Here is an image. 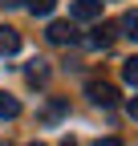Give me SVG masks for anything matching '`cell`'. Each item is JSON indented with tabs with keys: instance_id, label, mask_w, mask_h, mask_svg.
<instances>
[{
	"instance_id": "5b68a950",
	"label": "cell",
	"mask_w": 138,
	"mask_h": 146,
	"mask_svg": "<svg viewBox=\"0 0 138 146\" xmlns=\"http://www.w3.org/2000/svg\"><path fill=\"white\" fill-rule=\"evenodd\" d=\"M110 41H114V29L110 25H102V29H94V36H85L90 49H110Z\"/></svg>"
},
{
	"instance_id": "3957f363",
	"label": "cell",
	"mask_w": 138,
	"mask_h": 146,
	"mask_svg": "<svg viewBox=\"0 0 138 146\" xmlns=\"http://www.w3.org/2000/svg\"><path fill=\"white\" fill-rule=\"evenodd\" d=\"M49 41H53V45H77L81 36H77V29L69 21H53V25H49Z\"/></svg>"
},
{
	"instance_id": "9c48e42d",
	"label": "cell",
	"mask_w": 138,
	"mask_h": 146,
	"mask_svg": "<svg viewBox=\"0 0 138 146\" xmlns=\"http://www.w3.org/2000/svg\"><path fill=\"white\" fill-rule=\"evenodd\" d=\"M122 77H126V85H134V89H138V57L122 61Z\"/></svg>"
},
{
	"instance_id": "8fae6325",
	"label": "cell",
	"mask_w": 138,
	"mask_h": 146,
	"mask_svg": "<svg viewBox=\"0 0 138 146\" xmlns=\"http://www.w3.org/2000/svg\"><path fill=\"white\" fill-rule=\"evenodd\" d=\"M126 114H130V118L138 122V98H130V102H126Z\"/></svg>"
},
{
	"instance_id": "8992f818",
	"label": "cell",
	"mask_w": 138,
	"mask_h": 146,
	"mask_svg": "<svg viewBox=\"0 0 138 146\" xmlns=\"http://www.w3.org/2000/svg\"><path fill=\"white\" fill-rule=\"evenodd\" d=\"M25 73H29V81H33V85H45V77H49V65H45L41 57H33Z\"/></svg>"
},
{
	"instance_id": "6da1fadb",
	"label": "cell",
	"mask_w": 138,
	"mask_h": 146,
	"mask_svg": "<svg viewBox=\"0 0 138 146\" xmlns=\"http://www.w3.org/2000/svg\"><path fill=\"white\" fill-rule=\"evenodd\" d=\"M85 94H90V102H94V106H102V110L118 106V89H114L110 81H90V85H85Z\"/></svg>"
},
{
	"instance_id": "7a4b0ae2",
	"label": "cell",
	"mask_w": 138,
	"mask_h": 146,
	"mask_svg": "<svg viewBox=\"0 0 138 146\" xmlns=\"http://www.w3.org/2000/svg\"><path fill=\"white\" fill-rule=\"evenodd\" d=\"M102 4H106V0H73V4H69V16H73V21H98Z\"/></svg>"
},
{
	"instance_id": "7c38bea8",
	"label": "cell",
	"mask_w": 138,
	"mask_h": 146,
	"mask_svg": "<svg viewBox=\"0 0 138 146\" xmlns=\"http://www.w3.org/2000/svg\"><path fill=\"white\" fill-rule=\"evenodd\" d=\"M94 146H122V142H118V138H98Z\"/></svg>"
},
{
	"instance_id": "52a82bcc",
	"label": "cell",
	"mask_w": 138,
	"mask_h": 146,
	"mask_svg": "<svg viewBox=\"0 0 138 146\" xmlns=\"http://www.w3.org/2000/svg\"><path fill=\"white\" fill-rule=\"evenodd\" d=\"M16 114H21V102L12 94H0V118H16Z\"/></svg>"
},
{
	"instance_id": "277c9868",
	"label": "cell",
	"mask_w": 138,
	"mask_h": 146,
	"mask_svg": "<svg viewBox=\"0 0 138 146\" xmlns=\"http://www.w3.org/2000/svg\"><path fill=\"white\" fill-rule=\"evenodd\" d=\"M16 49H21V33L4 25V29H0V53L8 57V53H16Z\"/></svg>"
},
{
	"instance_id": "30bf717a",
	"label": "cell",
	"mask_w": 138,
	"mask_h": 146,
	"mask_svg": "<svg viewBox=\"0 0 138 146\" xmlns=\"http://www.w3.org/2000/svg\"><path fill=\"white\" fill-rule=\"evenodd\" d=\"M53 8H57V0H29V12L33 16H49Z\"/></svg>"
},
{
	"instance_id": "5bb4252c",
	"label": "cell",
	"mask_w": 138,
	"mask_h": 146,
	"mask_svg": "<svg viewBox=\"0 0 138 146\" xmlns=\"http://www.w3.org/2000/svg\"><path fill=\"white\" fill-rule=\"evenodd\" d=\"M29 146H45V142H29Z\"/></svg>"
},
{
	"instance_id": "ba28073f",
	"label": "cell",
	"mask_w": 138,
	"mask_h": 146,
	"mask_svg": "<svg viewBox=\"0 0 138 146\" xmlns=\"http://www.w3.org/2000/svg\"><path fill=\"white\" fill-rule=\"evenodd\" d=\"M122 33L130 36V41H138V12H134V8L122 12Z\"/></svg>"
},
{
	"instance_id": "4fadbf2b",
	"label": "cell",
	"mask_w": 138,
	"mask_h": 146,
	"mask_svg": "<svg viewBox=\"0 0 138 146\" xmlns=\"http://www.w3.org/2000/svg\"><path fill=\"white\" fill-rule=\"evenodd\" d=\"M61 146H77V142H73V138H61Z\"/></svg>"
}]
</instances>
